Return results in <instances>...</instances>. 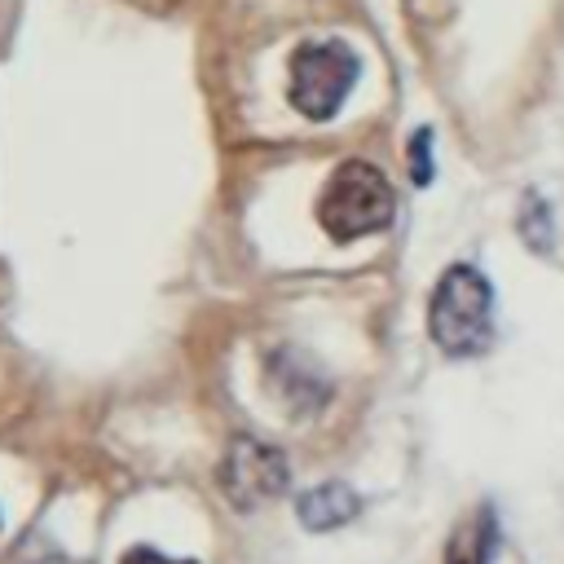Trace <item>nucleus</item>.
Segmentation results:
<instances>
[{"instance_id": "423d86ee", "label": "nucleus", "mask_w": 564, "mask_h": 564, "mask_svg": "<svg viewBox=\"0 0 564 564\" xmlns=\"http://www.w3.org/2000/svg\"><path fill=\"white\" fill-rule=\"evenodd\" d=\"M498 551V516L494 507H476V516L449 538L445 564H494Z\"/></svg>"}, {"instance_id": "0eeeda50", "label": "nucleus", "mask_w": 564, "mask_h": 564, "mask_svg": "<svg viewBox=\"0 0 564 564\" xmlns=\"http://www.w3.org/2000/svg\"><path fill=\"white\" fill-rule=\"evenodd\" d=\"M520 234H524V242L533 247V251H551V212H546V203L538 198V194H529L524 203H520Z\"/></svg>"}, {"instance_id": "f257e3e1", "label": "nucleus", "mask_w": 564, "mask_h": 564, "mask_svg": "<svg viewBox=\"0 0 564 564\" xmlns=\"http://www.w3.org/2000/svg\"><path fill=\"white\" fill-rule=\"evenodd\" d=\"M427 330L449 357H480L494 344V286L471 264H449L427 304Z\"/></svg>"}, {"instance_id": "6e6552de", "label": "nucleus", "mask_w": 564, "mask_h": 564, "mask_svg": "<svg viewBox=\"0 0 564 564\" xmlns=\"http://www.w3.org/2000/svg\"><path fill=\"white\" fill-rule=\"evenodd\" d=\"M432 132L427 128H419L414 137H410V181L414 185H427L432 181Z\"/></svg>"}, {"instance_id": "f03ea898", "label": "nucleus", "mask_w": 564, "mask_h": 564, "mask_svg": "<svg viewBox=\"0 0 564 564\" xmlns=\"http://www.w3.org/2000/svg\"><path fill=\"white\" fill-rule=\"evenodd\" d=\"M392 216H397L392 185L383 181L379 167H370L361 159L339 163L335 176L326 181L322 198H317V220L335 242H352V238L379 234V229L392 225Z\"/></svg>"}, {"instance_id": "7ed1b4c3", "label": "nucleus", "mask_w": 564, "mask_h": 564, "mask_svg": "<svg viewBox=\"0 0 564 564\" xmlns=\"http://www.w3.org/2000/svg\"><path fill=\"white\" fill-rule=\"evenodd\" d=\"M357 70V53L344 40H308L286 62V97L304 119L326 123L352 93Z\"/></svg>"}, {"instance_id": "39448f33", "label": "nucleus", "mask_w": 564, "mask_h": 564, "mask_svg": "<svg viewBox=\"0 0 564 564\" xmlns=\"http://www.w3.org/2000/svg\"><path fill=\"white\" fill-rule=\"evenodd\" d=\"M357 494L348 489V485H339V480H330V485H317V489H308V494H300V502H295V516H300V524L304 529H317V533H326V529H339V524H348L352 516H357Z\"/></svg>"}, {"instance_id": "1a4fd4ad", "label": "nucleus", "mask_w": 564, "mask_h": 564, "mask_svg": "<svg viewBox=\"0 0 564 564\" xmlns=\"http://www.w3.org/2000/svg\"><path fill=\"white\" fill-rule=\"evenodd\" d=\"M119 564H194V560H167V555H159L154 546H132Z\"/></svg>"}, {"instance_id": "20e7f679", "label": "nucleus", "mask_w": 564, "mask_h": 564, "mask_svg": "<svg viewBox=\"0 0 564 564\" xmlns=\"http://www.w3.org/2000/svg\"><path fill=\"white\" fill-rule=\"evenodd\" d=\"M291 480V467L282 458V449L256 441V436H238L220 463V489L238 511H256L264 502H273Z\"/></svg>"}]
</instances>
